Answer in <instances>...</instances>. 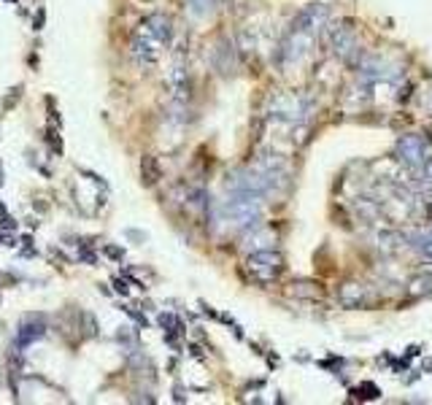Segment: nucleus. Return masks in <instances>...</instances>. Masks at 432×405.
<instances>
[{
  "mask_svg": "<svg viewBox=\"0 0 432 405\" xmlns=\"http://www.w3.org/2000/svg\"><path fill=\"white\" fill-rule=\"evenodd\" d=\"M265 116L281 125H308V119L314 116V100L295 92H276L265 103Z\"/></svg>",
  "mask_w": 432,
  "mask_h": 405,
  "instance_id": "obj_1",
  "label": "nucleus"
},
{
  "mask_svg": "<svg viewBox=\"0 0 432 405\" xmlns=\"http://www.w3.org/2000/svg\"><path fill=\"white\" fill-rule=\"evenodd\" d=\"M219 219L224 222V227H232L238 232H249L259 227L262 219V197H251V195H232L227 203L219 205Z\"/></svg>",
  "mask_w": 432,
  "mask_h": 405,
  "instance_id": "obj_2",
  "label": "nucleus"
},
{
  "mask_svg": "<svg viewBox=\"0 0 432 405\" xmlns=\"http://www.w3.org/2000/svg\"><path fill=\"white\" fill-rule=\"evenodd\" d=\"M324 38H327V46H330V52L335 57L346 60L349 65H356V60L362 57V46L356 41V30H354L351 22H346V19L327 22Z\"/></svg>",
  "mask_w": 432,
  "mask_h": 405,
  "instance_id": "obj_3",
  "label": "nucleus"
},
{
  "mask_svg": "<svg viewBox=\"0 0 432 405\" xmlns=\"http://www.w3.org/2000/svg\"><path fill=\"white\" fill-rule=\"evenodd\" d=\"M354 70H356V76H359V81L370 84V87H373V84H381V81H397L402 76V70L394 68L387 57H381V54H370V52H362V57L356 60Z\"/></svg>",
  "mask_w": 432,
  "mask_h": 405,
  "instance_id": "obj_4",
  "label": "nucleus"
},
{
  "mask_svg": "<svg viewBox=\"0 0 432 405\" xmlns=\"http://www.w3.org/2000/svg\"><path fill=\"white\" fill-rule=\"evenodd\" d=\"M284 270V257L276 249H262V251H251L246 259V273L259 284H270L276 281Z\"/></svg>",
  "mask_w": 432,
  "mask_h": 405,
  "instance_id": "obj_5",
  "label": "nucleus"
},
{
  "mask_svg": "<svg viewBox=\"0 0 432 405\" xmlns=\"http://www.w3.org/2000/svg\"><path fill=\"white\" fill-rule=\"evenodd\" d=\"M394 154H397V159L405 168L416 171V168H421L432 157V144L419 133H405V135L397 138V144H394Z\"/></svg>",
  "mask_w": 432,
  "mask_h": 405,
  "instance_id": "obj_6",
  "label": "nucleus"
},
{
  "mask_svg": "<svg viewBox=\"0 0 432 405\" xmlns=\"http://www.w3.org/2000/svg\"><path fill=\"white\" fill-rule=\"evenodd\" d=\"M314 38H316V35L303 33V30H297V27H292V30L286 33V38L281 41V52H278L281 65H297V62H303V60L308 57V52L314 49Z\"/></svg>",
  "mask_w": 432,
  "mask_h": 405,
  "instance_id": "obj_7",
  "label": "nucleus"
},
{
  "mask_svg": "<svg viewBox=\"0 0 432 405\" xmlns=\"http://www.w3.org/2000/svg\"><path fill=\"white\" fill-rule=\"evenodd\" d=\"M162 49H165V46L159 43L143 25L135 27V35H133V41H130V54H133V60L138 65H143V68L154 65L159 60V52H162Z\"/></svg>",
  "mask_w": 432,
  "mask_h": 405,
  "instance_id": "obj_8",
  "label": "nucleus"
},
{
  "mask_svg": "<svg viewBox=\"0 0 432 405\" xmlns=\"http://www.w3.org/2000/svg\"><path fill=\"white\" fill-rule=\"evenodd\" d=\"M238 46L232 43L230 38H219L213 43L211 49V65L216 73H222V76H232V73L238 70Z\"/></svg>",
  "mask_w": 432,
  "mask_h": 405,
  "instance_id": "obj_9",
  "label": "nucleus"
},
{
  "mask_svg": "<svg viewBox=\"0 0 432 405\" xmlns=\"http://www.w3.org/2000/svg\"><path fill=\"white\" fill-rule=\"evenodd\" d=\"M327 22H330V6L311 3V6H305L303 11L297 14V19L292 22V27H297V30H303V33L316 35L319 30H324V27H327Z\"/></svg>",
  "mask_w": 432,
  "mask_h": 405,
  "instance_id": "obj_10",
  "label": "nucleus"
},
{
  "mask_svg": "<svg viewBox=\"0 0 432 405\" xmlns=\"http://www.w3.org/2000/svg\"><path fill=\"white\" fill-rule=\"evenodd\" d=\"M165 84H167V92H171L173 100H181V103L189 100L192 81H189V70H186V62H184V60H176V62L171 65V70L165 73Z\"/></svg>",
  "mask_w": 432,
  "mask_h": 405,
  "instance_id": "obj_11",
  "label": "nucleus"
},
{
  "mask_svg": "<svg viewBox=\"0 0 432 405\" xmlns=\"http://www.w3.org/2000/svg\"><path fill=\"white\" fill-rule=\"evenodd\" d=\"M140 25H143L162 46H167L173 41V22H171V16H167V14H152V16H146Z\"/></svg>",
  "mask_w": 432,
  "mask_h": 405,
  "instance_id": "obj_12",
  "label": "nucleus"
},
{
  "mask_svg": "<svg viewBox=\"0 0 432 405\" xmlns=\"http://www.w3.org/2000/svg\"><path fill=\"white\" fill-rule=\"evenodd\" d=\"M368 289L362 284H356V281H346V284L338 289V300H341L343 308H362L368 303Z\"/></svg>",
  "mask_w": 432,
  "mask_h": 405,
  "instance_id": "obj_13",
  "label": "nucleus"
},
{
  "mask_svg": "<svg viewBox=\"0 0 432 405\" xmlns=\"http://www.w3.org/2000/svg\"><path fill=\"white\" fill-rule=\"evenodd\" d=\"M46 335V324H43V319H38V316H27L25 322L19 324V338H16V346H30V343H35V341H41V338Z\"/></svg>",
  "mask_w": 432,
  "mask_h": 405,
  "instance_id": "obj_14",
  "label": "nucleus"
},
{
  "mask_svg": "<svg viewBox=\"0 0 432 405\" xmlns=\"http://www.w3.org/2000/svg\"><path fill=\"white\" fill-rule=\"evenodd\" d=\"M276 243V232L270 230H262V227H254L246 232V241H243V249H246L249 254L251 251H262V249H273Z\"/></svg>",
  "mask_w": 432,
  "mask_h": 405,
  "instance_id": "obj_15",
  "label": "nucleus"
},
{
  "mask_svg": "<svg viewBox=\"0 0 432 405\" xmlns=\"http://www.w3.org/2000/svg\"><path fill=\"white\" fill-rule=\"evenodd\" d=\"M184 3H186V14L192 19H205V16H211L219 8L222 0H184Z\"/></svg>",
  "mask_w": 432,
  "mask_h": 405,
  "instance_id": "obj_16",
  "label": "nucleus"
},
{
  "mask_svg": "<svg viewBox=\"0 0 432 405\" xmlns=\"http://www.w3.org/2000/svg\"><path fill=\"white\" fill-rule=\"evenodd\" d=\"M140 178H143V184H157L159 178H162V171H159V162H157V157H152V154H146V157H140Z\"/></svg>",
  "mask_w": 432,
  "mask_h": 405,
  "instance_id": "obj_17",
  "label": "nucleus"
},
{
  "mask_svg": "<svg viewBox=\"0 0 432 405\" xmlns=\"http://www.w3.org/2000/svg\"><path fill=\"white\" fill-rule=\"evenodd\" d=\"M411 246L424 259H432V230H421L416 235H411Z\"/></svg>",
  "mask_w": 432,
  "mask_h": 405,
  "instance_id": "obj_18",
  "label": "nucleus"
},
{
  "mask_svg": "<svg viewBox=\"0 0 432 405\" xmlns=\"http://www.w3.org/2000/svg\"><path fill=\"white\" fill-rule=\"evenodd\" d=\"M408 292L413 297L429 295V292H432V273H419V276H413L411 284H408Z\"/></svg>",
  "mask_w": 432,
  "mask_h": 405,
  "instance_id": "obj_19",
  "label": "nucleus"
},
{
  "mask_svg": "<svg viewBox=\"0 0 432 405\" xmlns=\"http://www.w3.org/2000/svg\"><path fill=\"white\" fill-rule=\"evenodd\" d=\"M356 208H359L362 213H365V219H373V216H378V203H373V200H362V203H356Z\"/></svg>",
  "mask_w": 432,
  "mask_h": 405,
  "instance_id": "obj_20",
  "label": "nucleus"
},
{
  "mask_svg": "<svg viewBox=\"0 0 432 405\" xmlns=\"http://www.w3.org/2000/svg\"><path fill=\"white\" fill-rule=\"evenodd\" d=\"M359 392H365V394H359L362 400H378V397H381V389H378L375 384H362Z\"/></svg>",
  "mask_w": 432,
  "mask_h": 405,
  "instance_id": "obj_21",
  "label": "nucleus"
},
{
  "mask_svg": "<svg viewBox=\"0 0 432 405\" xmlns=\"http://www.w3.org/2000/svg\"><path fill=\"white\" fill-rule=\"evenodd\" d=\"M19 95H22V87H14V89H11V95H8V98L3 100V108H6V111H11V108H14V103H16V98H19Z\"/></svg>",
  "mask_w": 432,
  "mask_h": 405,
  "instance_id": "obj_22",
  "label": "nucleus"
},
{
  "mask_svg": "<svg viewBox=\"0 0 432 405\" xmlns=\"http://www.w3.org/2000/svg\"><path fill=\"white\" fill-rule=\"evenodd\" d=\"M46 140H49V146L54 149V154H60V152H62V144H60V135H57V133H54V130H52V133H49V135H46Z\"/></svg>",
  "mask_w": 432,
  "mask_h": 405,
  "instance_id": "obj_23",
  "label": "nucleus"
},
{
  "mask_svg": "<svg viewBox=\"0 0 432 405\" xmlns=\"http://www.w3.org/2000/svg\"><path fill=\"white\" fill-rule=\"evenodd\" d=\"M79 257H81V262H87V265H95V262H98L95 251H89V249H81V254H79Z\"/></svg>",
  "mask_w": 432,
  "mask_h": 405,
  "instance_id": "obj_24",
  "label": "nucleus"
},
{
  "mask_svg": "<svg viewBox=\"0 0 432 405\" xmlns=\"http://www.w3.org/2000/svg\"><path fill=\"white\" fill-rule=\"evenodd\" d=\"M106 257H111V259H122V257H125V251H122L119 246H106Z\"/></svg>",
  "mask_w": 432,
  "mask_h": 405,
  "instance_id": "obj_25",
  "label": "nucleus"
},
{
  "mask_svg": "<svg viewBox=\"0 0 432 405\" xmlns=\"http://www.w3.org/2000/svg\"><path fill=\"white\" fill-rule=\"evenodd\" d=\"M114 287H116L119 295H130V287H127V281H125V278H114Z\"/></svg>",
  "mask_w": 432,
  "mask_h": 405,
  "instance_id": "obj_26",
  "label": "nucleus"
},
{
  "mask_svg": "<svg viewBox=\"0 0 432 405\" xmlns=\"http://www.w3.org/2000/svg\"><path fill=\"white\" fill-rule=\"evenodd\" d=\"M0 227H3V230H8V232H11V230H16V222L11 219V216H6V213H3V219H0Z\"/></svg>",
  "mask_w": 432,
  "mask_h": 405,
  "instance_id": "obj_27",
  "label": "nucleus"
},
{
  "mask_svg": "<svg viewBox=\"0 0 432 405\" xmlns=\"http://www.w3.org/2000/svg\"><path fill=\"white\" fill-rule=\"evenodd\" d=\"M43 22H46V14L38 11V14H35V19H33V30H43Z\"/></svg>",
  "mask_w": 432,
  "mask_h": 405,
  "instance_id": "obj_28",
  "label": "nucleus"
},
{
  "mask_svg": "<svg viewBox=\"0 0 432 405\" xmlns=\"http://www.w3.org/2000/svg\"><path fill=\"white\" fill-rule=\"evenodd\" d=\"M0 243H3V246H16V241L11 235H3V232H0Z\"/></svg>",
  "mask_w": 432,
  "mask_h": 405,
  "instance_id": "obj_29",
  "label": "nucleus"
},
{
  "mask_svg": "<svg viewBox=\"0 0 432 405\" xmlns=\"http://www.w3.org/2000/svg\"><path fill=\"white\" fill-rule=\"evenodd\" d=\"M0 186H3V162H0Z\"/></svg>",
  "mask_w": 432,
  "mask_h": 405,
  "instance_id": "obj_30",
  "label": "nucleus"
},
{
  "mask_svg": "<svg viewBox=\"0 0 432 405\" xmlns=\"http://www.w3.org/2000/svg\"><path fill=\"white\" fill-rule=\"evenodd\" d=\"M427 108L432 111V92H429V103H427Z\"/></svg>",
  "mask_w": 432,
  "mask_h": 405,
  "instance_id": "obj_31",
  "label": "nucleus"
},
{
  "mask_svg": "<svg viewBox=\"0 0 432 405\" xmlns=\"http://www.w3.org/2000/svg\"><path fill=\"white\" fill-rule=\"evenodd\" d=\"M6 3H16V0H6Z\"/></svg>",
  "mask_w": 432,
  "mask_h": 405,
  "instance_id": "obj_32",
  "label": "nucleus"
}]
</instances>
